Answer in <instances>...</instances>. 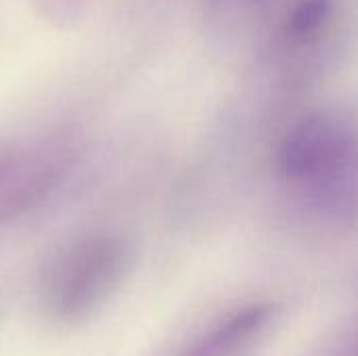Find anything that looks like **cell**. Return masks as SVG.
Segmentation results:
<instances>
[{"label": "cell", "instance_id": "6", "mask_svg": "<svg viewBox=\"0 0 358 356\" xmlns=\"http://www.w3.org/2000/svg\"><path fill=\"white\" fill-rule=\"evenodd\" d=\"M327 356H357V344H355V332L350 329L348 336L329 353Z\"/></svg>", "mask_w": 358, "mask_h": 356}, {"label": "cell", "instance_id": "4", "mask_svg": "<svg viewBox=\"0 0 358 356\" xmlns=\"http://www.w3.org/2000/svg\"><path fill=\"white\" fill-rule=\"evenodd\" d=\"M279 317L275 302H250L206 327L178 356H252Z\"/></svg>", "mask_w": 358, "mask_h": 356}, {"label": "cell", "instance_id": "5", "mask_svg": "<svg viewBox=\"0 0 358 356\" xmlns=\"http://www.w3.org/2000/svg\"><path fill=\"white\" fill-rule=\"evenodd\" d=\"M331 19V0H298L287 15L285 36L294 46H306L321 38Z\"/></svg>", "mask_w": 358, "mask_h": 356}, {"label": "cell", "instance_id": "1", "mask_svg": "<svg viewBox=\"0 0 358 356\" xmlns=\"http://www.w3.org/2000/svg\"><path fill=\"white\" fill-rule=\"evenodd\" d=\"M132 269L130 243L111 233H88L59 245L42 266L38 306L57 327H80L122 290Z\"/></svg>", "mask_w": 358, "mask_h": 356}, {"label": "cell", "instance_id": "3", "mask_svg": "<svg viewBox=\"0 0 358 356\" xmlns=\"http://www.w3.org/2000/svg\"><path fill=\"white\" fill-rule=\"evenodd\" d=\"M61 153L50 145L0 149V227L44 199L59 176Z\"/></svg>", "mask_w": 358, "mask_h": 356}, {"label": "cell", "instance_id": "2", "mask_svg": "<svg viewBox=\"0 0 358 356\" xmlns=\"http://www.w3.org/2000/svg\"><path fill=\"white\" fill-rule=\"evenodd\" d=\"M281 174L310 191L313 208L331 220L355 212V132L334 111L300 118L279 147Z\"/></svg>", "mask_w": 358, "mask_h": 356}]
</instances>
